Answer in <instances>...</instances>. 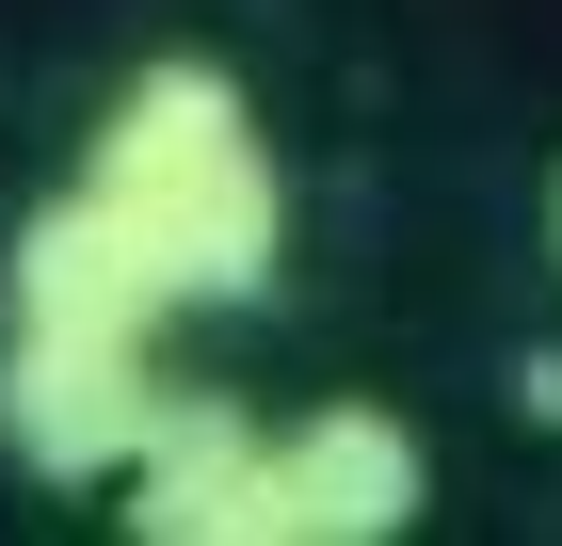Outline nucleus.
<instances>
[{
  "mask_svg": "<svg viewBox=\"0 0 562 546\" xmlns=\"http://www.w3.org/2000/svg\"><path fill=\"white\" fill-rule=\"evenodd\" d=\"M81 193L145 242V274L177 305H258L290 274V161H273L258 97L210 48H161V65L113 81V113L81 145Z\"/></svg>",
  "mask_w": 562,
  "mask_h": 546,
  "instance_id": "f03ea898",
  "label": "nucleus"
},
{
  "mask_svg": "<svg viewBox=\"0 0 562 546\" xmlns=\"http://www.w3.org/2000/svg\"><path fill=\"white\" fill-rule=\"evenodd\" d=\"M515 402H530V419L562 434V354H530V386H515Z\"/></svg>",
  "mask_w": 562,
  "mask_h": 546,
  "instance_id": "39448f33",
  "label": "nucleus"
},
{
  "mask_svg": "<svg viewBox=\"0 0 562 546\" xmlns=\"http://www.w3.org/2000/svg\"><path fill=\"white\" fill-rule=\"evenodd\" d=\"M161 322L177 290L81 177L48 210H16V242H0V450L33 482H130L145 419H161V370H145Z\"/></svg>",
  "mask_w": 562,
  "mask_h": 546,
  "instance_id": "f257e3e1",
  "label": "nucleus"
},
{
  "mask_svg": "<svg viewBox=\"0 0 562 546\" xmlns=\"http://www.w3.org/2000/svg\"><path fill=\"white\" fill-rule=\"evenodd\" d=\"M130 514L145 546H273V434L225 386H161V419L130 450Z\"/></svg>",
  "mask_w": 562,
  "mask_h": 546,
  "instance_id": "20e7f679",
  "label": "nucleus"
},
{
  "mask_svg": "<svg viewBox=\"0 0 562 546\" xmlns=\"http://www.w3.org/2000/svg\"><path fill=\"white\" fill-rule=\"evenodd\" d=\"M547 257H562V177H547Z\"/></svg>",
  "mask_w": 562,
  "mask_h": 546,
  "instance_id": "423d86ee",
  "label": "nucleus"
},
{
  "mask_svg": "<svg viewBox=\"0 0 562 546\" xmlns=\"http://www.w3.org/2000/svg\"><path fill=\"white\" fill-rule=\"evenodd\" d=\"M434 514V450L386 402H305L273 434V546H402Z\"/></svg>",
  "mask_w": 562,
  "mask_h": 546,
  "instance_id": "7ed1b4c3",
  "label": "nucleus"
}]
</instances>
